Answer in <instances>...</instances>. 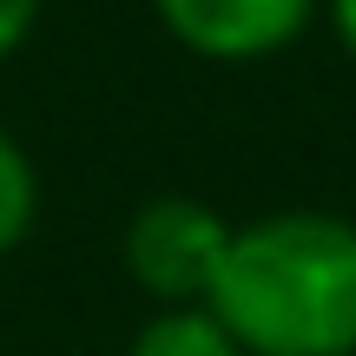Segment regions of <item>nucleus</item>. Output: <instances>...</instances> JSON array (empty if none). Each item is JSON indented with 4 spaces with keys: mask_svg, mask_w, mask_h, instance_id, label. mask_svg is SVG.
Instances as JSON below:
<instances>
[{
    "mask_svg": "<svg viewBox=\"0 0 356 356\" xmlns=\"http://www.w3.org/2000/svg\"><path fill=\"white\" fill-rule=\"evenodd\" d=\"M323 13H330L337 40H343V53H356V0H317Z\"/></svg>",
    "mask_w": 356,
    "mask_h": 356,
    "instance_id": "7",
    "label": "nucleus"
},
{
    "mask_svg": "<svg viewBox=\"0 0 356 356\" xmlns=\"http://www.w3.org/2000/svg\"><path fill=\"white\" fill-rule=\"evenodd\" d=\"M126 356H244L225 337V323L211 310H159L139 337H132Z\"/></svg>",
    "mask_w": 356,
    "mask_h": 356,
    "instance_id": "4",
    "label": "nucleus"
},
{
    "mask_svg": "<svg viewBox=\"0 0 356 356\" xmlns=\"http://www.w3.org/2000/svg\"><path fill=\"white\" fill-rule=\"evenodd\" d=\"M40 7H47V0H0V60H7V53H20L26 40H33Z\"/></svg>",
    "mask_w": 356,
    "mask_h": 356,
    "instance_id": "6",
    "label": "nucleus"
},
{
    "mask_svg": "<svg viewBox=\"0 0 356 356\" xmlns=\"http://www.w3.org/2000/svg\"><path fill=\"white\" fill-rule=\"evenodd\" d=\"M152 13L204 60H264L310 26L317 0H152Z\"/></svg>",
    "mask_w": 356,
    "mask_h": 356,
    "instance_id": "3",
    "label": "nucleus"
},
{
    "mask_svg": "<svg viewBox=\"0 0 356 356\" xmlns=\"http://www.w3.org/2000/svg\"><path fill=\"white\" fill-rule=\"evenodd\" d=\"M231 251V218L211 211L204 198H145L126 225V270L145 297L165 310H204L218 270Z\"/></svg>",
    "mask_w": 356,
    "mask_h": 356,
    "instance_id": "2",
    "label": "nucleus"
},
{
    "mask_svg": "<svg viewBox=\"0 0 356 356\" xmlns=\"http://www.w3.org/2000/svg\"><path fill=\"white\" fill-rule=\"evenodd\" d=\"M204 310L244 356H356V225L337 211L231 225Z\"/></svg>",
    "mask_w": 356,
    "mask_h": 356,
    "instance_id": "1",
    "label": "nucleus"
},
{
    "mask_svg": "<svg viewBox=\"0 0 356 356\" xmlns=\"http://www.w3.org/2000/svg\"><path fill=\"white\" fill-rule=\"evenodd\" d=\"M33 218H40V178H33V159H26L20 139L0 126V257H7L26 231H33Z\"/></svg>",
    "mask_w": 356,
    "mask_h": 356,
    "instance_id": "5",
    "label": "nucleus"
}]
</instances>
